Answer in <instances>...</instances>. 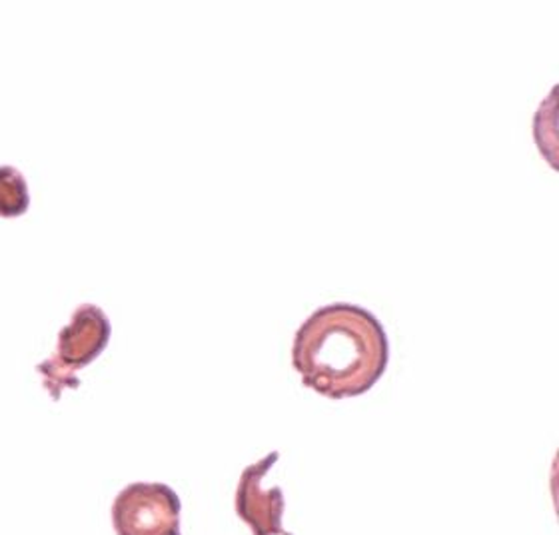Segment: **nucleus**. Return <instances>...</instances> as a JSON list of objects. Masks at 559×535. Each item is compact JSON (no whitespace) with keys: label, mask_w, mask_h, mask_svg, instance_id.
<instances>
[{"label":"nucleus","mask_w":559,"mask_h":535,"mask_svg":"<svg viewBox=\"0 0 559 535\" xmlns=\"http://www.w3.org/2000/svg\"><path fill=\"white\" fill-rule=\"evenodd\" d=\"M302 384L330 400L368 394L390 364V340L376 316L358 304L318 308L298 328L292 346Z\"/></svg>","instance_id":"obj_1"},{"label":"nucleus","mask_w":559,"mask_h":535,"mask_svg":"<svg viewBox=\"0 0 559 535\" xmlns=\"http://www.w3.org/2000/svg\"><path fill=\"white\" fill-rule=\"evenodd\" d=\"M110 342V322L103 308L94 304H82L67 328L60 330L57 352L50 360L36 366V372L43 373L45 388L52 400H60L64 390L79 388L74 378L79 370L91 366Z\"/></svg>","instance_id":"obj_2"},{"label":"nucleus","mask_w":559,"mask_h":535,"mask_svg":"<svg viewBox=\"0 0 559 535\" xmlns=\"http://www.w3.org/2000/svg\"><path fill=\"white\" fill-rule=\"evenodd\" d=\"M180 510V498L170 486L136 482L112 503V525L117 535H182Z\"/></svg>","instance_id":"obj_3"},{"label":"nucleus","mask_w":559,"mask_h":535,"mask_svg":"<svg viewBox=\"0 0 559 535\" xmlns=\"http://www.w3.org/2000/svg\"><path fill=\"white\" fill-rule=\"evenodd\" d=\"M278 457V452H272L257 464H250L238 482L236 515L252 530V535H292L282 525V515L286 510L282 489L278 486L262 488L264 477Z\"/></svg>","instance_id":"obj_4"},{"label":"nucleus","mask_w":559,"mask_h":535,"mask_svg":"<svg viewBox=\"0 0 559 535\" xmlns=\"http://www.w3.org/2000/svg\"><path fill=\"white\" fill-rule=\"evenodd\" d=\"M31 197L23 173L14 166H0V216L19 218L28 210Z\"/></svg>","instance_id":"obj_5"}]
</instances>
